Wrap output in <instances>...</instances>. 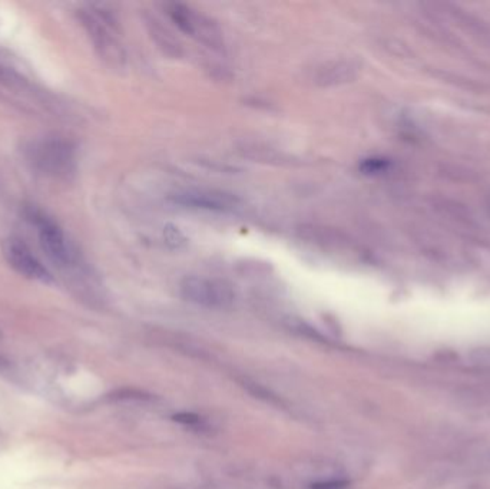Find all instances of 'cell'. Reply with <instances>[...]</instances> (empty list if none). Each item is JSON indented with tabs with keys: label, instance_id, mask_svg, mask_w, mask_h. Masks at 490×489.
<instances>
[{
	"label": "cell",
	"instance_id": "obj_10",
	"mask_svg": "<svg viewBox=\"0 0 490 489\" xmlns=\"http://www.w3.org/2000/svg\"><path fill=\"white\" fill-rule=\"evenodd\" d=\"M0 83L8 87L9 89L13 90H27L29 89V82L27 78L15 71V69L9 66V65L4 64L0 60Z\"/></svg>",
	"mask_w": 490,
	"mask_h": 489
},
{
	"label": "cell",
	"instance_id": "obj_2",
	"mask_svg": "<svg viewBox=\"0 0 490 489\" xmlns=\"http://www.w3.org/2000/svg\"><path fill=\"white\" fill-rule=\"evenodd\" d=\"M25 157L36 173L51 178H69L76 171V148L62 136H45L32 141Z\"/></svg>",
	"mask_w": 490,
	"mask_h": 489
},
{
	"label": "cell",
	"instance_id": "obj_3",
	"mask_svg": "<svg viewBox=\"0 0 490 489\" xmlns=\"http://www.w3.org/2000/svg\"><path fill=\"white\" fill-rule=\"evenodd\" d=\"M27 219L36 229L41 249L57 268H71L76 266L78 254L58 222L36 207L27 208Z\"/></svg>",
	"mask_w": 490,
	"mask_h": 489
},
{
	"label": "cell",
	"instance_id": "obj_1",
	"mask_svg": "<svg viewBox=\"0 0 490 489\" xmlns=\"http://www.w3.org/2000/svg\"><path fill=\"white\" fill-rule=\"evenodd\" d=\"M78 18L83 29L87 30L88 38L92 42L99 58L111 68H124L127 52L118 36L120 30L113 13L92 4L81 9Z\"/></svg>",
	"mask_w": 490,
	"mask_h": 489
},
{
	"label": "cell",
	"instance_id": "obj_6",
	"mask_svg": "<svg viewBox=\"0 0 490 489\" xmlns=\"http://www.w3.org/2000/svg\"><path fill=\"white\" fill-rule=\"evenodd\" d=\"M4 259L16 273L35 282L52 283L53 277L45 264L35 256L32 250L20 238L11 237L2 245Z\"/></svg>",
	"mask_w": 490,
	"mask_h": 489
},
{
	"label": "cell",
	"instance_id": "obj_5",
	"mask_svg": "<svg viewBox=\"0 0 490 489\" xmlns=\"http://www.w3.org/2000/svg\"><path fill=\"white\" fill-rule=\"evenodd\" d=\"M180 291L185 300L206 309H229L236 301L229 282L206 276H188L181 282Z\"/></svg>",
	"mask_w": 490,
	"mask_h": 489
},
{
	"label": "cell",
	"instance_id": "obj_14",
	"mask_svg": "<svg viewBox=\"0 0 490 489\" xmlns=\"http://www.w3.org/2000/svg\"><path fill=\"white\" fill-rule=\"evenodd\" d=\"M0 373L2 375H4V373L11 375L12 373L11 363L8 361H4V358H0Z\"/></svg>",
	"mask_w": 490,
	"mask_h": 489
},
{
	"label": "cell",
	"instance_id": "obj_8",
	"mask_svg": "<svg viewBox=\"0 0 490 489\" xmlns=\"http://www.w3.org/2000/svg\"><path fill=\"white\" fill-rule=\"evenodd\" d=\"M357 71L359 66L353 60H326L313 69L311 81L318 87H338L343 83L352 82L357 76Z\"/></svg>",
	"mask_w": 490,
	"mask_h": 489
},
{
	"label": "cell",
	"instance_id": "obj_13",
	"mask_svg": "<svg viewBox=\"0 0 490 489\" xmlns=\"http://www.w3.org/2000/svg\"><path fill=\"white\" fill-rule=\"evenodd\" d=\"M348 482L341 481V479H331V481L317 482L315 485H311V489H347Z\"/></svg>",
	"mask_w": 490,
	"mask_h": 489
},
{
	"label": "cell",
	"instance_id": "obj_9",
	"mask_svg": "<svg viewBox=\"0 0 490 489\" xmlns=\"http://www.w3.org/2000/svg\"><path fill=\"white\" fill-rule=\"evenodd\" d=\"M146 27L151 38L157 43L158 48L171 58H180L183 55V46L174 38L173 34L167 27H162L161 22L155 16H145Z\"/></svg>",
	"mask_w": 490,
	"mask_h": 489
},
{
	"label": "cell",
	"instance_id": "obj_12",
	"mask_svg": "<svg viewBox=\"0 0 490 489\" xmlns=\"http://www.w3.org/2000/svg\"><path fill=\"white\" fill-rule=\"evenodd\" d=\"M173 419L178 422V423H181V425L198 426L202 423L201 416L195 414H187V412H181V414L174 415Z\"/></svg>",
	"mask_w": 490,
	"mask_h": 489
},
{
	"label": "cell",
	"instance_id": "obj_7",
	"mask_svg": "<svg viewBox=\"0 0 490 489\" xmlns=\"http://www.w3.org/2000/svg\"><path fill=\"white\" fill-rule=\"evenodd\" d=\"M174 203L195 210L217 211L227 213L240 206V198L231 192L210 189H188L171 196Z\"/></svg>",
	"mask_w": 490,
	"mask_h": 489
},
{
	"label": "cell",
	"instance_id": "obj_4",
	"mask_svg": "<svg viewBox=\"0 0 490 489\" xmlns=\"http://www.w3.org/2000/svg\"><path fill=\"white\" fill-rule=\"evenodd\" d=\"M165 8L171 20L190 38L211 50H220L224 48L222 30L210 16L183 4H167Z\"/></svg>",
	"mask_w": 490,
	"mask_h": 489
},
{
	"label": "cell",
	"instance_id": "obj_11",
	"mask_svg": "<svg viewBox=\"0 0 490 489\" xmlns=\"http://www.w3.org/2000/svg\"><path fill=\"white\" fill-rule=\"evenodd\" d=\"M164 240L171 249H181L187 244V238L181 233L180 229L171 224L164 227Z\"/></svg>",
	"mask_w": 490,
	"mask_h": 489
}]
</instances>
